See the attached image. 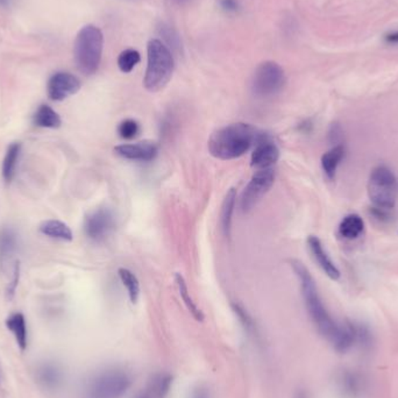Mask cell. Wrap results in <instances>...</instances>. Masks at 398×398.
I'll use <instances>...</instances> for the list:
<instances>
[{
	"mask_svg": "<svg viewBox=\"0 0 398 398\" xmlns=\"http://www.w3.org/2000/svg\"><path fill=\"white\" fill-rule=\"evenodd\" d=\"M290 265L299 279L306 310L319 333L340 353L347 352L353 346L358 345L360 326L354 324L342 325L335 322L319 296L318 289L309 269L298 260H291Z\"/></svg>",
	"mask_w": 398,
	"mask_h": 398,
	"instance_id": "cell-1",
	"label": "cell"
},
{
	"mask_svg": "<svg viewBox=\"0 0 398 398\" xmlns=\"http://www.w3.org/2000/svg\"><path fill=\"white\" fill-rule=\"evenodd\" d=\"M258 135V131L249 123H231L211 135L209 140L210 154L222 161L238 159L245 155L253 145H255Z\"/></svg>",
	"mask_w": 398,
	"mask_h": 398,
	"instance_id": "cell-2",
	"label": "cell"
},
{
	"mask_svg": "<svg viewBox=\"0 0 398 398\" xmlns=\"http://www.w3.org/2000/svg\"><path fill=\"white\" fill-rule=\"evenodd\" d=\"M175 69L173 52L159 39L147 44V69L143 85L150 92H157L167 87Z\"/></svg>",
	"mask_w": 398,
	"mask_h": 398,
	"instance_id": "cell-3",
	"label": "cell"
},
{
	"mask_svg": "<svg viewBox=\"0 0 398 398\" xmlns=\"http://www.w3.org/2000/svg\"><path fill=\"white\" fill-rule=\"evenodd\" d=\"M104 35L93 25H87L77 34L73 44L75 64L80 73L91 76L100 69L103 55Z\"/></svg>",
	"mask_w": 398,
	"mask_h": 398,
	"instance_id": "cell-4",
	"label": "cell"
},
{
	"mask_svg": "<svg viewBox=\"0 0 398 398\" xmlns=\"http://www.w3.org/2000/svg\"><path fill=\"white\" fill-rule=\"evenodd\" d=\"M368 197L375 209H394L398 195L397 179L388 167L378 166L368 179Z\"/></svg>",
	"mask_w": 398,
	"mask_h": 398,
	"instance_id": "cell-5",
	"label": "cell"
},
{
	"mask_svg": "<svg viewBox=\"0 0 398 398\" xmlns=\"http://www.w3.org/2000/svg\"><path fill=\"white\" fill-rule=\"evenodd\" d=\"M133 385L132 376L123 369H109L100 373L90 382L89 398H121Z\"/></svg>",
	"mask_w": 398,
	"mask_h": 398,
	"instance_id": "cell-6",
	"label": "cell"
},
{
	"mask_svg": "<svg viewBox=\"0 0 398 398\" xmlns=\"http://www.w3.org/2000/svg\"><path fill=\"white\" fill-rule=\"evenodd\" d=\"M286 84V73L282 66L267 61L256 68L252 80V91L256 97L268 98L279 93Z\"/></svg>",
	"mask_w": 398,
	"mask_h": 398,
	"instance_id": "cell-7",
	"label": "cell"
},
{
	"mask_svg": "<svg viewBox=\"0 0 398 398\" xmlns=\"http://www.w3.org/2000/svg\"><path fill=\"white\" fill-rule=\"evenodd\" d=\"M275 182V171L272 168L259 169L253 175L248 186L241 196V209L243 212H248L258 203L265 196L272 184Z\"/></svg>",
	"mask_w": 398,
	"mask_h": 398,
	"instance_id": "cell-8",
	"label": "cell"
},
{
	"mask_svg": "<svg viewBox=\"0 0 398 398\" xmlns=\"http://www.w3.org/2000/svg\"><path fill=\"white\" fill-rule=\"evenodd\" d=\"M114 217L110 210H96L85 218L84 231L89 239L100 243L110 236L114 229Z\"/></svg>",
	"mask_w": 398,
	"mask_h": 398,
	"instance_id": "cell-9",
	"label": "cell"
},
{
	"mask_svg": "<svg viewBox=\"0 0 398 398\" xmlns=\"http://www.w3.org/2000/svg\"><path fill=\"white\" fill-rule=\"evenodd\" d=\"M80 87H82L80 80L76 76H73V73L61 71L50 77L47 84V93L49 100L54 102H62L76 95L80 91Z\"/></svg>",
	"mask_w": 398,
	"mask_h": 398,
	"instance_id": "cell-10",
	"label": "cell"
},
{
	"mask_svg": "<svg viewBox=\"0 0 398 398\" xmlns=\"http://www.w3.org/2000/svg\"><path fill=\"white\" fill-rule=\"evenodd\" d=\"M279 159V150L270 136L259 133L255 141V148L253 150L251 164L256 169L272 168Z\"/></svg>",
	"mask_w": 398,
	"mask_h": 398,
	"instance_id": "cell-11",
	"label": "cell"
},
{
	"mask_svg": "<svg viewBox=\"0 0 398 398\" xmlns=\"http://www.w3.org/2000/svg\"><path fill=\"white\" fill-rule=\"evenodd\" d=\"M157 146L150 141L143 143H130V145H120L114 148V153L121 156L123 159L140 162H150L157 155Z\"/></svg>",
	"mask_w": 398,
	"mask_h": 398,
	"instance_id": "cell-12",
	"label": "cell"
},
{
	"mask_svg": "<svg viewBox=\"0 0 398 398\" xmlns=\"http://www.w3.org/2000/svg\"><path fill=\"white\" fill-rule=\"evenodd\" d=\"M308 246H309L310 252L315 258V261L318 263L319 267L324 270L326 275L329 276L330 279H340V272L337 268V265L333 263L331 258L327 255L325 249L322 247V243L319 238L315 236H310L308 238Z\"/></svg>",
	"mask_w": 398,
	"mask_h": 398,
	"instance_id": "cell-13",
	"label": "cell"
},
{
	"mask_svg": "<svg viewBox=\"0 0 398 398\" xmlns=\"http://www.w3.org/2000/svg\"><path fill=\"white\" fill-rule=\"evenodd\" d=\"M339 389L346 398H358L363 390V380L358 373L345 370L339 376Z\"/></svg>",
	"mask_w": 398,
	"mask_h": 398,
	"instance_id": "cell-14",
	"label": "cell"
},
{
	"mask_svg": "<svg viewBox=\"0 0 398 398\" xmlns=\"http://www.w3.org/2000/svg\"><path fill=\"white\" fill-rule=\"evenodd\" d=\"M41 234L52 239L71 241L73 239V231L66 222L60 220H46L39 227Z\"/></svg>",
	"mask_w": 398,
	"mask_h": 398,
	"instance_id": "cell-15",
	"label": "cell"
},
{
	"mask_svg": "<svg viewBox=\"0 0 398 398\" xmlns=\"http://www.w3.org/2000/svg\"><path fill=\"white\" fill-rule=\"evenodd\" d=\"M18 248V236L14 229H5L0 231V267L6 265Z\"/></svg>",
	"mask_w": 398,
	"mask_h": 398,
	"instance_id": "cell-16",
	"label": "cell"
},
{
	"mask_svg": "<svg viewBox=\"0 0 398 398\" xmlns=\"http://www.w3.org/2000/svg\"><path fill=\"white\" fill-rule=\"evenodd\" d=\"M33 123L35 126L41 128H59L62 125V119L60 114L56 111L48 107V105H41L37 109V112L34 113Z\"/></svg>",
	"mask_w": 398,
	"mask_h": 398,
	"instance_id": "cell-17",
	"label": "cell"
},
{
	"mask_svg": "<svg viewBox=\"0 0 398 398\" xmlns=\"http://www.w3.org/2000/svg\"><path fill=\"white\" fill-rule=\"evenodd\" d=\"M21 145L19 143H11L7 148L6 154L3 161V177L7 183L13 181L17 174L18 162L20 157Z\"/></svg>",
	"mask_w": 398,
	"mask_h": 398,
	"instance_id": "cell-18",
	"label": "cell"
},
{
	"mask_svg": "<svg viewBox=\"0 0 398 398\" xmlns=\"http://www.w3.org/2000/svg\"><path fill=\"white\" fill-rule=\"evenodd\" d=\"M365 229V222L362 220L361 217L358 215H349L346 216L339 225V234L344 239L353 240L356 239Z\"/></svg>",
	"mask_w": 398,
	"mask_h": 398,
	"instance_id": "cell-19",
	"label": "cell"
},
{
	"mask_svg": "<svg viewBox=\"0 0 398 398\" xmlns=\"http://www.w3.org/2000/svg\"><path fill=\"white\" fill-rule=\"evenodd\" d=\"M6 326L7 329L12 332L21 351H25L27 347V327L26 320L23 313L17 312V313L11 315L7 318Z\"/></svg>",
	"mask_w": 398,
	"mask_h": 398,
	"instance_id": "cell-20",
	"label": "cell"
},
{
	"mask_svg": "<svg viewBox=\"0 0 398 398\" xmlns=\"http://www.w3.org/2000/svg\"><path fill=\"white\" fill-rule=\"evenodd\" d=\"M345 156V148L342 145L334 146L329 152H326L322 156V167L326 176L330 179H333L335 177V173L338 169V166L342 162V159Z\"/></svg>",
	"mask_w": 398,
	"mask_h": 398,
	"instance_id": "cell-21",
	"label": "cell"
},
{
	"mask_svg": "<svg viewBox=\"0 0 398 398\" xmlns=\"http://www.w3.org/2000/svg\"><path fill=\"white\" fill-rule=\"evenodd\" d=\"M37 380L44 388H57V385L62 381V373L56 365L44 363L37 369Z\"/></svg>",
	"mask_w": 398,
	"mask_h": 398,
	"instance_id": "cell-22",
	"label": "cell"
},
{
	"mask_svg": "<svg viewBox=\"0 0 398 398\" xmlns=\"http://www.w3.org/2000/svg\"><path fill=\"white\" fill-rule=\"evenodd\" d=\"M236 189H229V193L226 195L222 207V229L226 236L231 234V225H232V216L234 207H236Z\"/></svg>",
	"mask_w": 398,
	"mask_h": 398,
	"instance_id": "cell-23",
	"label": "cell"
},
{
	"mask_svg": "<svg viewBox=\"0 0 398 398\" xmlns=\"http://www.w3.org/2000/svg\"><path fill=\"white\" fill-rule=\"evenodd\" d=\"M118 274H119L120 279H121L123 286L126 287L131 302H138L140 296V283L136 279V276L126 268H120L118 270Z\"/></svg>",
	"mask_w": 398,
	"mask_h": 398,
	"instance_id": "cell-24",
	"label": "cell"
},
{
	"mask_svg": "<svg viewBox=\"0 0 398 398\" xmlns=\"http://www.w3.org/2000/svg\"><path fill=\"white\" fill-rule=\"evenodd\" d=\"M175 281H176L177 287H179V295L182 297L183 302L186 303V308L189 309V311L193 313V317H195L197 320H203V313L200 312V310L197 308L193 298L190 297L188 287H186V281L183 279V276L181 275V274H176Z\"/></svg>",
	"mask_w": 398,
	"mask_h": 398,
	"instance_id": "cell-25",
	"label": "cell"
},
{
	"mask_svg": "<svg viewBox=\"0 0 398 398\" xmlns=\"http://www.w3.org/2000/svg\"><path fill=\"white\" fill-rule=\"evenodd\" d=\"M140 61H141V56L138 50H123L118 57V66L123 73H128L140 64Z\"/></svg>",
	"mask_w": 398,
	"mask_h": 398,
	"instance_id": "cell-26",
	"label": "cell"
},
{
	"mask_svg": "<svg viewBox=\"0 0 398 398\" xmlns=\"http://www.w3.org/2000/svg\"><path fill=\"white\" fill-rule=\"evenodd\" d=\"M159 33L162 37L163 44H166L171 52L173 50L181 49V40H179V34L173 27L168 26L166 23H162L159 27Z\"/></svg>",
	"mask_w": 398,
	"mask_h": 398,
	"instance_id": "cell-27",
	"label": "cell"
},
{
	"mask_svg": "<svg viewBox=\"0 0 398 398\" xmlns=\"http://www.w3.org/2000/svg\"><path fill=\"white\" fill-rule=\"evenodd\" d=\"M118 133H119L120 138H123V139H134L140 133L139 123L133 119L123 120V123H120L119 127H118Z\"/></svg>",
	"mask_w": 398,
	"mask_h": 398,
	"instance_id": "cell-28",
	"label": "cell"
},
{
	"mask_svg": "<svg viewBox=\"0 0 398 398\" xmlns=\"http://www.w3.org/2000/svg\"><path fill=\"white\" fill-rule=\"evenodd\" d=\"M171 378L169 375L159 376L155 382V392L159 398H163L169 392Z\"/></svg>",
	"mask_w": 398,
	"mask_h": 398,
	"instance_id": "cell-29",
	"label": "cell"
},
{
	"mask_svg": "<svg viewBox=\"0 0 398 398\" xmlns=\"http://www.w3.org/2000/svg\"><path fill=\"white\" fill-rule=\"evenodd\" d=\"M19 279H20V263H16V265H14L13 277H12V282H11L10 286H8V295H14L16 289H17L18 287V283H19Z\"/></svg>",
	"mask_w": 398,
	"mask_h": 398,
	"instance_id": "cell-30",
	"label": "cell"
},
{
	"mask_svg": "<svg viewBox=\"0 0 398 398\" xmlns=\"http://www.w3.org/2000/svg\"><path fill=\"white\" fill-rule=\"evenodd\" d=\"M219 5L222 10L229 13H234L239 8L238 0H220Z\"/></svg>",
	"mask_w": 398,
	"mask_h": 398,
	"instance_id": "cell-31",
	"label": "cell"
},
{
	"mask_svg": "<svg viewBox=\"0 0 398 398\" xmlns=\"http://www.w3.org/2000/svg\"><path fill=\"white\" fill-rule=\"evenodd\" d=\"M190 398H211V395H210L209 389L204 385H198L197 388L193 389Z\"/></svg>",
	"mask_w": 398,
	"mask_h": 398,
	"instance_id": "cell-32",
	"label": "cell"
},
{
	"mask_svg": "<svg viewBox=\"0 0 398 398\" xmlns=\"http://www.w3.org/2000/svg\"><path fill=\"white\" fill-rule=\"evenodd\" d=\"M385 41L389 42V44H398V32L388 34V35L385 37Z\"/></svg>",
	"mask_w": 398,
	"mask_h": 398,
	"instance_id": "cell-33",
	"label": "cell"
},
{
	"mask_svg": "<svg viewBox=\"0 0 398 398\" xmlns=\"http://www.w3.org/2000/svg\"><path fill=\"white\" fill-rule=\"evenodd\" d=\"M10 1L11 0H0V5H3V6H5V5H10Z\"/></svg>",
	"mask_w": 398,
	"mask_h": 398,
	"instance_id": "cell-34",
	"label": "cell"
},
{
	"mask_svg": "<svg viewBox=\"0 0 398 398\" xmlns=\"http://www.w3.org/2000/svg\"><path fill=\"white\" fill-rule=\"evenodd\" d=\"M174 1H175V3L176 4H184L186 3L188 0H174Z\"/></svg>",
	"mask_w": 398,
	"mask_h": 398,
	"instance_id": "cell-35",
	"label": "cell"
},
{
	"mask_svg": "<svg viewBox=\"0 0 398 398\" xmlns=\"http://www.w3.org/2000/svg\"><path fill=\"white\" fill-rule=\"evenodd\" d=\"M138 398H150V397H148V396H147V395H141V396H139V397H138Z\"/></svg>",
	"mask_w": 398,
	"mask_h": 398,
	"instance_id": "cell-36",
	"label": "cell"
}]
</instances>
